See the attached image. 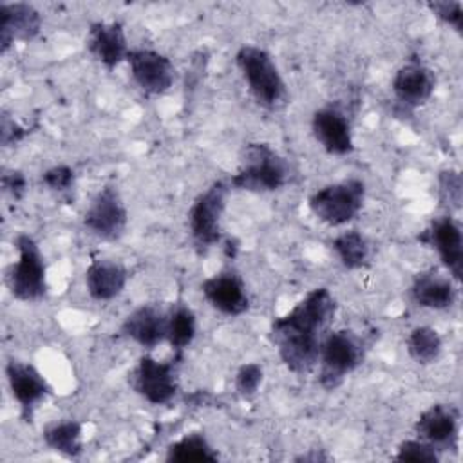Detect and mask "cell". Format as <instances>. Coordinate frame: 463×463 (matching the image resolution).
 <instances>
[{"mask_svg": "<svg viewBox=\"0 0 463 463\" xmlns=\"http://www.w3.org/2000/svg\"><path fill=\"white\" fill-rule=\"evenodd\" d=\"M336 313V300L324 286L306 293L286 315L273 318L269 342L282 364L295 374H307L318 362L327 327Z\"/></svg>", "mask_w": 463, "mask_h": 463, "instance_id": "1", "label": "cell"}, {"mask_svg": "<svg viewBox=\"0 0 463 463\" xmlns=\"http://www.w3.org/2000/svg\"><path fill=\"white\" fill-rule=\"evenodd\" d=\"M289 177L288 161L264 141H250L239 156V168L230 179L235 190L266 194L280 190Z\"/></svg>", "mask_w": 463, "mask_h": 463, "instance_id": "2", "label": "cell"}, {"mask_svg": "<svg viewBox=\"0 0 463 463\" xmlns=\"http://www.w3.org/2000/svg\"><path fill=\"white\" fill-rule=\"evenodd\" d=\"M235 65L253 99L264 109H279L286 103V83L273 56L257 45H242L235 52Z\"/></svg>", "mask_w": 463, "mask_h": 463, "instance_id": "3", "label": "cell"}, {"mask_svg": "<svg viewBox=\"0 0 463 463\" xmlns=\"http://www.w3.org/2000/svg\"><path fill=\"white\" fill-rule=\"evenodd\" d=\"M18 251V260L5 271V284L11 295L22 302H38L47 295V266L38 242L20 233L13 241Z\"/></svg>", "mask_w": 463, "mask_h": 463, "instance_id": "4", "label": "cell"}, {"mask_svg": "<svg viewBox=\"0 0 463 463\" xmlns=\"http://www.w3.org/2000/svg\"><path fill=\"white\" fill-rule=\"evenodd\" d=\"M365 183L349 177L326 184L313 192L307 199L309 212L324 224L338 228L351 222L364 208Z\"/></svg>", "mask_w": 463, "mask_h": 463, "instance_id": "5", "label": "cell"}, {"mask_svg": "<svg viewBox=\"0 0 463 463\" xmlns=\"http://www.w3.org/2000/svg\"><path fill=\"white\" fill-rule=\"evenodd\" d=\"M364 360V342L351 329L327 331L318 353V383L335 391Z\"/></svg>", "mask_w": 463, "mask_h": 463, "instance_id": "6", "label": "cell"}, {"mask_svg": "<svg viewBox=\"0 0 463 463\" xmlns=\"http://www.w3.org/2000/svg\"><path fill=\"white\" fill-rule=\"evenodd\" d=\"M232 186L226 181H213L201 192L188 210V232L199 253H204L221 241L222 215Z\"/></svg>", "mask_w": 463, "mask_h": 463, "instance_id": "7", "label": "cell"}, {"mask_svg": "<svg viewBox=\"0 0 463 463\" xmlns=\"http://www.w3.org/2000/svg\"><path fill=\"white\" fill-rule=\"evenodd\" d=\"M128 212L116 184H103L83 213V226L103 241H116L123 235Z\"/></svg>", "mask_w": 463, "mask_h": 463, "instance_id": "8", "label": "cell"}, {"mask_svg": "<svg viewBox=\"0 0 463 463\" xmlns=\"http://www.w3.org/2000/svg\"><path fill=\"white\" fill-rule=\"evenodd\" d=\"M132 389L152 405H166L177 394V369L174 360L161 362L143 354L130 373Z\"/></svg>", "mask_w": 463, "mask_h": 463, "instance_id": "9", "label": "cell"}, {"mask_svg": "<svg viewBox=\"0 0 463 463\" xmlns=\"http://www.w3.org/2000/svg\"><path fill=\"white\" fill-rule=\"evenodd\" d=\"M127 63L134 83L150 96L165 94L175 80V69L168 56L154 49H130Z\"/></svg>", "mask_w": 463, "mask_h": 463, "instance_id": "10", "label": "cell"}, {"mask_svg": "<svg viewBox=\"0 0 463 463\" xmlns=\"http://www.w3.org/2000/svg\"><path fill=\"white\" fill-rule=\"evenodd\" d=\"M418 239L436 250L452 280L459 284L463 275V232L459 222L450 213L441 215Z\"/></svg>", "mask_w": 463, "mask_h": 463, "instance_id": "11", "label": "cell"}, {"mask_svg": "<svg viewBox=\"0 0 463 463\" xmlns=\"http://www.w3.org/2000/svg\"><path fill=\"white\" fill-rule=\"evenodd\" d=\"M416 438L434 449L458 450L459 445V411L452 403H432L414 421Z\"/></svg>", "mask_w": 463, "mask_h": 463, "instance_id": "12", "label": "cell"}, {"mask_svg": "<svg viewBox=\"0 0 463 463\" xmlns=\"http://www.w3.org/2000/svg\"><path fill=\"white\" fill-rule=\"evenodd\" d=\"M5 378L11 396L20 405L22 418L31 421L38 403L49 396L51 385L34 365L14 358L5 364Z\"/></svg>", "mask_w": 463, "mask_h": 463, "instance_id": "13", "label": "cell"}, {"mask_svg": "<svg viewBox=\"0 0 463 463\" xmlns=\"http://www.w3.org/2000/svg\"><path fill=\"white\" fill-rule=\"evenodd\" d=\"M206 302L226 317H239L250 307V297L241 275L233 269H222L201 284Z\"/></svg>", "mask_w": 463, "mask_h": 463, "instance_id": "14", "label": "cell"}, {"mask_svg": "<svg viewBox=\"0 0 463 463\" xmlns=\"http://www.w3.org/2000/svg\"><path fill=\"white\" fill-rule=\"evenodd\" d=\"M311 132L317 143L331 156H345L354 150L351 121L333 105L320 107L313 112Z\"/></svg>", "mask_w": 463, "mask_h": 463, "instance_id": "15", "label": "cell"}, {"mask_svg": "<svg viewBox=\"0 0 463 463\" xmlns=\"http://www.w3.org/2000/svg\"><path fill=\"white\" fill-rule=\"evenodd\" d=\"M42 29L40 11L27 2L0 4V52L4 54L14 42H31Z\"/></svg>", "mask_w": 463, "mask_h": 463, "instance_id": "16", "label": "cell"}, {"mask_svg": "<svg viewBox=\"0 0 463 463\" xmlns=\"http://www.w3.org/2000/svg\"><path fill=\"white\" fill-rule=\"evenodd\" d=\"M87 49L105 69H116L128 54V42L121 22H92L87 31Z\"/></svg>", "mask_w": 463, "mask_h": 463, "instance_id": "17", "label": "cell"}, {"mask_svg": "<svg viewBox=\"0 0 463 463\" xmlns=\"http://www.w3.org/2000/svg\"><path fill=\"white\" fill-rule=\"evenodd\" d=\"M391 89L398 103L416 109L425 105L434 94L436 76L427 65L420 61H407L394 72Z\"/></svg>", "mask_w": 463, "mask_h": 463, "instance_id": "18", "label": "cell"}, {"mask_svg": "<svg viewBox=\"0 0 463 463\" xmlns=\"http://www.w3.org/2000/svg\"><path fill=\"white\" fill-rule=\"evenodd\" d=\"M121 333L150 351L166 340V311L156 304H141L125 317Z\"/></svg>", "mask_w": 463, "mask_h": 463, "instance_id": "19", "label": "cell"}, {"mask_svg": "<svg viewBox=\"0 0 463 463\" xmlns=\"http://www.w3.org/2000/svg\"><path fill=\"white\" fill-rule=\"evenodd\" d=\"M411 297L420 307L436 311L447 309L458 298V284L450 275L430 268L414 275L411 284Z\"/></svg>", "mask_w": 463, "mask_h": 463, "instance_id": "20", "label": "cell"}, {"mask_svg": "<svg viewBox=\"0 0 463 463\" xmlns=\"http://www.w3.org/2000/svg\"><path fill=\"white\" fill-rule=\"evenodd\" d=\"M127 268L112 259H94L85 269L87 293L98 302H107L119 297L127 286Z\"/></svg>", "mask_w": 463, "mask_h": 463, "instance_id": "21", "label": "cell"}, {"mask_svg": "<svg viewBox=\"0 0 463 463\" xmlns=\"http://www.w3.org/2000/svg\"><path fill=\"white\" fill-rule=\"evenodd\" d=\"M43 441L51 450L65 458H80L83 452V425L78 420L51 423L43 430Z\"/></svg>", "mask_w": 463, "mask_h": 463, "instance_id": "22", "label": "cell"}, {"mask_svg": "<svg viewBox=\"0 0 463 463\" xmlns=\"http://www.w3.org/2000/svg\"><path fill=\"white\" fill-rule=\"evenodd\" d=\"M197 318L195 313L183 302L174 304L166 311V340L170 347L181 354L195 338Z\"/></svg>", "mask_w": 463, "mask_h": 463, "instance_id": "23", "label": "cell"}, {"mask_svg": "<svg viewBox=\"0 0 463 463\" xmlns=\"http://www.w3.org/2000/svg\"><path fill=\"white\" fill-rule=\"evenodd\" d=\"M165 459L170 463H190V461H217L219 454L210 445L203 432H190L172 441L166 447Z\"/></svg>", "mask_w": 463, "mask_h": 463, "instance_id": "24", "label": "cell"}, {"mask_svg": "<svg viewBox=\"0 0 463 463\" xmlns=\"http://www.w3.org/2000/svg\"><path fill=\"white\" fill-rule=\"evenodd\" d=\"M331 248L345 269H360L369 264L371 246L358 230H349L336 235Z\"/></svg>", "mask_w": 463, "mask_h": 463, "instance_id": "25", "label": "cell"}, {"mask_svg": "<svg viewBox=\"0 0 463 463\" xmlns=\"http://www.w3.org/2000/svg\"><path fill=\"white\" fill-rule=\"evenodd\" d=\"M405 349L409 356L421 365L434 364L441 351H443V340L439 333L430 326H416L411 329L405 340Z\"/></svg>", "mask_w": 463, "mask_h": 463, "instance_id": "26", "label": "cell"}, {"mask_svg": "<svg viewBox=\"0 0 463 463\" xmlns=\"http://www.w3.org/2000/svg\"><path fill=\"white\" fill-rule=\"evenodd\" d=\"M439 201L449 212H458L463 201V179L456 168H445L438 174Z\"/></svg>", "mask_w": 463, "mask_h": 463, "instance_id": "27", "label": "cell"}, {"mask_svg": "<svg viewBox=\"0 0 463 463\" xmlns=\"http://www.w3.org/2000/svg\"><path fill=\"white\" fill-rule=\"evenodd\" d=\"M394 459L405 463H439V450L420 438L405 439L398 445Z\"/></svg>", "mask_w": 463, "mask_h": 463, "instance_id": "28", "label": "cell"}, {"mask_svg": "<svg viewBox=\"0 0 463 463\" xmlns=\"http://www.w3.org/2000/svg\"><path fill=\"white\" fill-rule=\"evenodd\" d=\"M264 380V369L257 362L242 364L235 373V391L242 400H251Z\"/></svg>", "mask_w": 463, "mask_h": 463, "instance_id": "29", "label": "cell"}, {"mask_svg": "<svg viewBox=\"0 0 463 463\" xmlns=\"http://www.w3.org/2000/svg\"><path fill=\"white\" fill-rule=\"evenodd\" d=\"M427 9L443 24L450 25L454 31H463V4L456 0H434L427 2Z\"/></svg>", "mask_w": 463, "mask_h": 463, "instance_id": "30", "label": "cell"}, {"mask_svg": "<svg viewBox=\"0 0 463 463\" xmlns=\"http://www.w3.org/2000/svg\"><path fill=\"white\" fill-rule=\"evenodd\" d=\"M42 183L52 192H67L74 184V170L67 165H56L42 174Z\"/></svg>", "mask_w": 463, "mask_h": 463, "instance_id": "31", "label": "cell"}, {"mask_svg": "<svg viewBox=\"0 0 463 463\" xmlns=\"http://www.w3.org/2000/svg\"><path fill=\"white\" fill-rule=\"evenodd\" d=\"M25 136L24 127H20L9 114H2V121H0V141L4 146L14 145L18 143L22 137Z\"/></svg>", "mask_w": 463, "mask_h": 463, "instance_id": "32", "label": "cell"}, {"mask_svg": "<svg viewBox=\"0 0 463 463\" xmlns=\"http://www.w3.org/2000/svg\"><path fill=\"white\" fill-rule=\"evenodd\" d=\"M2 186L14 199H20L27 190V179L20 170H9L2 174Z\"/></svg>", "mask_w": 463, "mask_h": 463, "instance_id": "33", "label": "cell"}, {"mask_svg": "<svg viewBox=\"0 0 463 463\" xmlns=\"http://www.w3.org/2000/svg\"><path fill=\"white\" fill-rule=\"evenodd\" d=\"M327 459H329V456L324 454V452H320V450H317V449H311L309 452L300 454V456L295 458V461H313V463H317V461H327Z\"/></svg>", "mask_w": 463, "mask_h": 463, "instance_id": "34", "label": "cell"}]
</instances>
